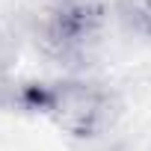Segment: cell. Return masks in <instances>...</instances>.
<instances>
[{"mask_svg":"<svg viewBox=\"0 0 151 151\" xmlns=\"http://www.w3.org/2000/svg\"><path fill=\"white\" fill-rule=\"evenodd\" d=\"M107 9L98 0H47L36 15V45L56 62L83 65L101 45Z\"/></svg>","mask_w":151,"mask_h":151,"instance_id":"7a4b0ae2","label":"cell"},{"mask_svg":"<svg viewBox=\"0 0 151 151\" xmlns=\"http://www.w3.org/2000/svg\"><path fill=\"white\" fill-rule=\"evenodd\" d=\"M116 15L130 33L151 39V0H119Z\"/></svg>","mask_w":151,"mask_h":151,"instance_id":"3957f363","label":"cell"},{"mask_svg":"<svg viewBox=\"0 0 151 151\" xmlns=\"http://www.w3.org/2000/svg\"><path fill=\"white\" fill-rule=\"evenodd\" d=\"M15 104L50 119L62 133L77 139L104 136L122 107L113 89L95 80H53V83H27L18 89Z\"/></svg>","mask_w":151,"mask_h":151,"instance_id":"6da1fadb","label":"cell"},{"mask_svg":"<svg viewBox=\"0 0 151 151\" xmlns=\"http://www.w3.org/2000/svg\"><path fill=\"white\" fill-rule=\"evenodd\" d=\"M15 95H18V89L9 80V53L0 45V104H15Z\"/></svg>","mask_w":151,"mask_h":151,"instance_id":"277c9868","label":"cell"}]
</instances>
